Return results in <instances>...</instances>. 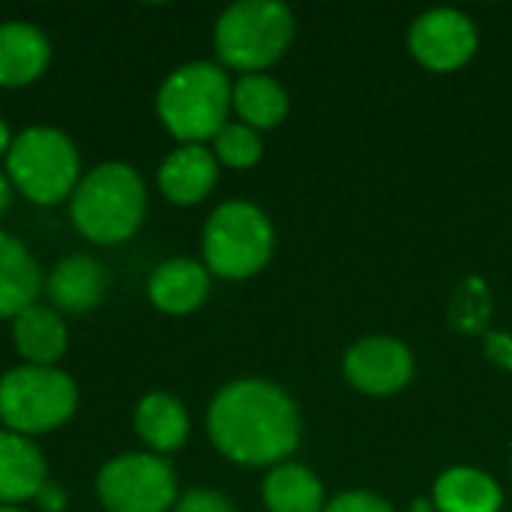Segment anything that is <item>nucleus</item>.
Masks as SVG:
<instances>
[{
	"instance_id": "16",
	"label": "nucleus",
	"mask_w": 512,
	"mask_h": 512,
	"mask_svg": "<svg viewBox=\"0 0 512 512\" xmlns=\"http://www.w3.org/2000/svg\"><path fill=\"white\" fill-rule=\"evenodd\" d=\"M432 507L435 512H501L504 489L492 474L456 465L438 474L432 486Z\"/></svg>"
},
{
	"instance_id": "12",
	"label": "nucleus",
	"mask_w": 512,
	"mask_h": 512,
	"mask_svg": "<svg viewBox=\"0 0 512 512\" xmlns=\"http://www.w3.org/2000/svg\"><path fill=\"white\" fill-rule=\"evenodd\" d=\"M147 294L159 312L189 315L210 294V270L192 258H168L150 273Z\"/></svg>"
},
{
	"instance_id": "29",
	"label": "nucleus",
	"mask_w": 512,
	"mask_h": 512,
	"mask_svg": "<svg viewBox=\"0 0 512 512\" xmlns=\"http://www.w3.org/2000/svg\"><path fill=\"white\" fill-rule=\"evenodd\" d=\"M414 512H435V507H432V498H429V501H414Z\"/></svg>"
},
{
	"instance_id": "26",
	"label": "nucleus",
	"mask_w": 512,
	"mask_h": 512,
	"mask_svg": "<svg viewBox=\"0 0 512 512\" xmlns=\"http://www.w3.org/2000/svg\"><path fill=\"white\" fill-rule=\"evenodd\" d=\"M36 501H39V507H42L45 512H60L63 510V504H66L63 492H60L54 483H45V486H42V492L36 495Z\"/></svg>"
},
{
	"instance_id": "15",
	"label": "nucleus",
	"mask_w": 512,
	"mask_h": 512,
	"mask_svg": "<svg viewBox=\"0 0 512 512\" xmlns=\"http://www.w3.org/2000/svg\"><path fill=\"white\" fill-rule=\"evenodd\" d=\"M51 60L48 36L27 21L0 24V87H21L36 81Z\"/></svg>"
},
{
	"instance_id": "6",
	"label": "nucleus",
	"mask_w": 512,
	"mask_h": 512,
	"mask_svg": "<svg viewBox=\"0 0 512 512\" xmlns=\"http://www.w3.org/2000/svg\"><path fill=\"white\" fill-rule=\"evenodd\" d=\"M81 159L72 138L54 126H30L12 138L6 153L9 183L33 204L51 207L78 186Z\"/></svg>"
},
{
	"instance_id": "18",
	"label": "nucleus",
	"mask_w": 512,
	"mask_h": 512,
	"mask_svg": "<svg viewBox=\"0 0 512 512\" xmlns=\"http://www.w3.org/2000/svg\"><path fill=\"white\" fill-rule=\"evenodd\" d=\"M261 501L267 512H324L327 492L312 468L300 462H282L264 477Z\"/></svg>"
},
{
	"instance_id": "22",
	"label": "nucleus",
	"mask_w": 512,
	"mask_h": 512,
	"mask_svg": "<svg viewBox=\"0 0 512 512\" xmlns=\"http://www.w3.org/2000/svg\"><path fill=\"white\" fill-rule=\"evenodd\" d=\"M213 156H216V162L237 168V171L255 168L264 156L261 132H255L252 126H246L240 120L225 123V129L213 138Z\"/></svg>"
},
{
	"instance_id": "7",
	"label": "nucleus",
	"mask_w": 512,
	"mask_h": 512,
	"mask_svg": "<svg viewBox=\"0 0 512 512\" xmlns=\"http://www.w3.org/2000/svg\"><path fill=\"white\" fill-rule=\"evenodd\" d=\"M75 405V381L54 366H18L0 378V423L24 438L54 432Z\"/></svg>"
},
{
	"instance_id": "5",
	"label": "nucleus",
	"mask_w": 512,
	"mask_h": 512,
	"mask_svg": "<svg viewBox=\"0 0 512 512\" xmlns=\"http://www.w3.org/2000/svg\"><path fill=\"white\" fill-rule=\"evenodd\" d=\"M276 249V228L270 216L252 201L219 204L201 237L204 267L219 279H249L261 273Z\"/></svg>"
},
{
	"instance_id": "28",
	"label": "nucleus",
	"mask_w": 512,
	"mask_h": 512,
	"mask_svg": "<svg viewBox=\"0 0 512 512\" xmlns=\"http://www.w3.org/2000/svg\"><path fill=\"white\" fill-rule=\"evenodd\" d=\"M9 144H12V135H9V126L0 120V156L9 153Z\"/></svg>"
},
{
	"instance_id": "3",
	"label": "nucleus",
	"mask_w": 512,
	"mask_h": 512,
	"mask_svg": "<svg viewBox=\"0 0 512 512\" xmlns=\"http://www.w3.org/2000/svg\"><path fill=\"white\" fill-rule=\"evenodd\" d=\"M231 87L234 84L219 63H183L162 81L156 93V114L183 144L213 141L228 123Z\"/></svg>"
},
{
	"instance_id": "11",
	"label": "nucleus",
	"mask_w": 512,
	"mask_h": 512,
	"mask_svg": "<svg viewBox=\"0 0 512 512\" xmlns=\"http://www.w3.org/2000/svg\"><path fill=\"white\" fill-rule=\"evenodd\" d=\"M156 180L168 201L189 207L213 192L219 180V162L213 150H207L204 144H180L174 153L165 156Z\"/></svg>"
},
{
	"instance_id": "19",
	"label": "nucleus",
	"mask_w": 512,
	"mask_h": 512,
	"mask_svg": "<svg viewBox=\"0 0 512 512\" xmlns=\"http://www.w3.org/2000/svg\"><path fill=\"white\" fill-rule=\"evenodd\" d=\"M135 432L150 447V453L165 456L186 444L189 414L180 399L168 393H147L135 405Z\"/></svg>"
},
{
	"instance_id": "17",
	"label": "nucleus",
	"mask_w": 512,
	"mask_h": 512,
	"mask_svg": "<svg viewBox=\"0 0 512 512\" xmlns=\"http://www.w3.org/2000/svg\"><path fill=\"white\" fill-rule=\"evenodd\" d=\"M12 342L27 366H54L69 345L66 321L57 309L33 303L12 318Z\"/></svg>"
},
{
	"instance_id": "8",
	"label": "nucleus",
	"mask_w": 512,
	"mask_h": 512,
	"mask_svg": "<svg viewBox=\"0 0 512 512\" xmlns=\"http://www.w3.org/2000/svg\"><path fill=\"white\" fill-rule=\"evenodd\" d=\"M96 495L108 512H168L177 504V474L165 456L123 453L102 465Z\"/></svg>"
},
{
	"instance_id": "24",
	"label": "nucleus",
	"mask_w": 512,
	"mask_h": 512,
	"mask_svg": "<svg viewBox=\"0 0 512 512\" xmlns=\"http://www.w3.org/2000/svg\"><path fill=\"white\" fill-rule=\"evenodd\" d=\"M174 512H237L231 498H225L216 489H189L183 498H177Z\"/></svg>"
},
{
	"instance_id": "2",
	"label": "nucleus",
	"mask_w": 512,
	"mask_h": 512,
	"mask_svg": "<svg viewBox=\"0 0 512 512\" xmlns=\"http://www.w3.org/2000/svg\"><path fill=\"white\" fill-rule=\"evenodd\" d=\"M69 210L75 228L87 240L99 246H117L141 228L147 189L132 165L102 162L78 180Z\"/></svg>"
},
{
	"instance_id": "30",
	"label": "nucleus",
	"mask_w": 512,
	"mask_h": 512,
	"mask_svg": "<svg viewBox=\"0 0 512 512\" xmlns=\"http://www.w3.org/2000/svg\"><path fill=\"white\" fill-rule=\"evenodd\" d=\"M0 512H24V510H18V507H3V504H0Z\"/></svg>"
},
{
	"instance_id": "21",
	"label": "nucleus",
	"mask_w": 512,
	"mask_h": 512,
	"mask_svg": "<svg viewBox=\"0 0 512 512\" xmlns=\"http://www.w3.org/2000/svg\"><path fill=\"white\" fill-rule=\"evenodd\" d=\"M42 291V273L21 240L0 231V318H15L33 306Z\"/></svg>"
},
{
	"instance_id": "31",
	"label": "nucleus",
	"mask_w": 512,
	"mask_h": 512,
	"mask_svg": "<svg viewBox=\"0 0 512 512\" xmlns=\"http://www.w3.org/2000/svg\"><path fill=\"white\" fill-rule=\"evenodd\" d=\"M510 471H512V459H510Z\"/></svg>"
},
{
	"instance_id": "9",
	"label": "nucleus",
	"mask_w": 512,
	"mask_h": 512,
	"mask_svg": "<svg viewBox=\"0 0 512 512\" xmlns=\"http://www.w3.org/2000/svg\"><path fill=\"white\" fill-rule=\"evenodd\" d=\"M480 48V30L471 15L450 6H435L417 15L408 27L411 57L432 72H456Z\"/></svg>"
},
{
	"instance_id": "10",
	"label": "nucleus",
	"mask_w": 512,
	"mask_h": 512,
	"mask_svg": "<svg viewBox=\"0 0 512 512\" xmlns=\"http://www.w3.org/2000/svg\"><path fill=\"white\" fill-rule=\"evenodd\" d=\"M414 369H417L414 351L402 339L384 336V333L357 339L345 351V360H342V372L348 384L357 393L375 396V399L402 393L411 384Z\"/></svg>"
},
{
	"instance_id": "27",
	"label": "nucleus",
	"mask_w": 512,
	"mask_h": 512,
	"mask_svg": "<svg viewBox=\"0 0 512 512\" xmlns=\"http://www.w3.org/2000/svg\"><path fill=\"white\" fill-rule=\"evenodd\" d=\"M9 198H12V183H9L6 174H0V216H3L6 207H9Z\"/></svg>"
},
{
	"instance_id": "1",
	"label": "nucleus",
	"mask_w": 512,
	"mask_h": 512,
	"mask_svg": "<svg viewBox=\"0 0 512 512\" xmlns=\"http://www.w3.org/2000/svg\"><path fill=\"white\" fill-rule=\"evenodd\" d=\"M207 435L234 465L276 468L297 453L303 420L285 387L267 378H240L213 396L207 408Z\"/></svg>"
},
{
	"instance_id": "23",
	"label": "nucleus",
	"mask_w": 512,
	"mask_h": 512,
	"mask_svg": "<svg viewBox=\"0 0 512 512\" xmlns=\"http://www.w3.org/2000/svg\"><path fill=\"white\" fill-rule=\"evenodd\" d=\"M324 512H396V507L378 492L351 489V492H339L336 498H330Z\"/></svg>"
},
{
	"instance_id": "20",
	"label": "nucleus",
	"mask_w": 512,
	"mask_h": 512,
	"mask_svg": "<svg viewBox=\"0 0 512 512\" xmlns=\"http://www.w3.org/2000/svg\"><path fill=\"white\" fill-rule=\"evenodd\" d=\"M231 108L237 111L240 123L252 126L255 132L261 129H276L288 111H291V99L285 93V87L267 75V72H249L240 75L231 87Z\"/></svg>"
},
{
	"instance_id": "4",
	"label": "nucleus",
	"mask_w": 512,
	"mask_h": 512,
	"mask_svg": "<svg viewBox=\"0 0 512 512\" xmlns=\"http://www.w3.org/2000/svg\"><path fill=\"white\" fill-rule=\"evenodd\" d=\"M294 33L297 21L291 6L279 0H237L216 18L213 45L222 69L228 66L249 75L279 63L291 48Z\"/></svg>"
},
{
	"instance_id": "25",
	"label": "nucleus",
	"mask_w": 512,
	"mask_h": 512,
	"mask_svg": "<svg viewBox=\"0 0 512 512\" xmlns=\"http://www.w3.org/2000/svg\"><path fill=\"white\" fill-rule=\"evenodd\" d=\"M486 354L504 366V369H512V336L507 333H489L486 336Z\"/></svg>"
},
{
	"instance_id": "14",
	"label": "nucleus",
	"mask_w": 512,
	"mask_h": 512,
	"mask_svg": "<svg viewBox=\"0 0 512 512\" xmlns=\"http://www.w3.org/2000/svg\"><path fill=\"white\" fill-rule=\"evenodd\" d=\"M48 483V468L39 447L9 429H0V504L30 501Z\"/></svg>"
},
{
	"instance_id": "13",
	"label": "nucleus",
	"mask_w": 512,
	"mask_h": 512,
	"mask_svg": "<svg viewBox=\"0 0 512 512\" xmlns=\"http://www.w3.org/2000/svg\"><path fill=\"white\" fill-rule=\"evenodd\" d=\"M105 288H108V276L102 264L90 255H69L57 261L45 279V291L54 309L66 315H84L93 306H99Z\"/></svg>"
}]
</instances>
